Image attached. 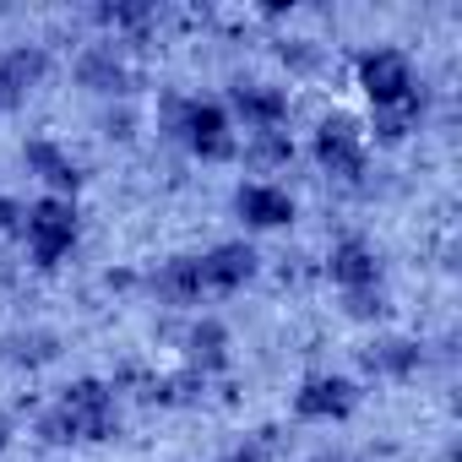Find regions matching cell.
<instances>
[{"mask_svg": "<svg viewBox=\"0 0 462 462\" xmlns=\"http://www.w3.org/2000/svg\"><path fill=\"white\" fill-rule=\"evenodd\" d=\"M365 402V386L343 370H310L300 386H294V419L300 424H348Z\"/></svg>", "mask_w": 462, "mask_h": 462, "instance_id": "obj_7", "label": "cell"}, {"mask_svg": "<svg viewBox=\"0 0 462 462\" xmlns=\"http://www.w3.org/2000/svg\"><path fill=\"white\" fill-rule=\"evenodd\" d=\"M273 55H278V66H283L289 77H321V71H327V44H321V39L283 33V39L273 44Z\"/></svg>", "mask_w": 462, "mask_h": 462, "instance_id": "obj_22", "label": "cell"}, {"mask_svg": "<svg viewBox=\"0 0 462 462\" xmlns=\"http://www.w3.org/2000/svg\"><path fill=\"white\" fill-rule=\"evenodd\" d=\"M424 365H430V348H424L419 332H375V337L359 348V370L375 375V381H392V386L419 381Z\"/></svg>", "mask_w": 462, "mask_h": 462, "instance_id": "obj_13", "label": "cell"}, {"mask_svg": "<svg viewBox=\"0 0 462 462\" xmlns=\"http://www.w3.org/2000/svg\"><path fill=\"white\" fill-rule=\"evenodd\" d=\"M201 256V283H207V300H223V294H240L262 278V251L251 240H217Z\"/></svg>", "mask_w": 462, "mask_h": 462, "instance_id": "obj_14", "label": "cell"}, {"mask_svg": "<svg viewBox=\"0 0 462 462\" xmlns=\"http://www.w3.org/2000/svg\"><path fill=\"white\" fill-rule=\"evenodd\" d=\"M316 462H343V457H316Z\"/></svg>", "mask_w": 462, "mask_h": 462, "instance_id": "obj_28", "label": "cell"}, {"mask_svg": "<svg viewBox=\"0 0 462 462\" xmlns=\"http://www.w3.org/2000/svg\"><path fill=\"white\" fill-rule=\"evenodd\" d=\"M17 240H23V262L33 273H60L77 256V245H82V207L71 196H39V201H28Z\"/></svg>", "mask_w": 462, "mask_h": 462, "instance_id": "obj_3", "label": "cell"}, {"mask_svg": "<svg viewBox=\"0 0 462 462\" xmlns=\"http://www.w3.org/2000/svg\"><path fill=\"white\" fill-rule=\"evenodd\" d=\"M273 435H278V430H262V435H251V440H240V446H228L217 462H267V457H273Z\"/></svg>", "mask_w": 462, "mask_h": 462, "instance_id": "obj_25", "label": "cell"}, {"mask_svg": "<svg viewBox=\"0 0 462 462\" xmlns=\"http://www.w3.org/2000/svg\"><path fill=\"white\" fill-rule=\"evenodd\" d=\"M343 316L359 327H381L392 316V294L386 289H365V294H343Z\"/></svg>", "mask_w": 462, "mask_h": 462, "instance_id": "obj_24", "label": "cell"}, {"mask_svg": "<svg viewBox=\"0 0 462 462\" xmlns=\"http://www.w3.org/2000/svg\"><path fill=\"white\" fill-rule=\"evenodd\" d=\"M310 163L332 180V185H359L370 174V142H365V120H354L348 109H327L316 125H310V142H305Z\"/></svg>", "mask_w": 462, "mask_h": 462, "instance_id": "obj_5", "label": "cell"}, {"mask_svg": "<svg viewBox=\"0 0 462 462\" xmlns=\"http://www.w3.org/2000/svg\"><path fill=\"white\" fill-rule=\"evenodd\" d=\"M125 413H120V392L109 375H71L55 402H44L33 413V435L44 446H109L120 440Z\"/></svg>", "mask_w": 462, "mask_h": 462, "instance_id": "obj_1", "label": "cell"}, {"mask_svg": "<svg viewBox=\"0 0 462 462\" xmlns=\"http://www.w3.org/2000/svg\"><path fill=\"white\" fill-rule=\"evenodd\" d=\"M93 17V28L104 33V39H115V44H142L152 28H158V6L152 0H98V6L88 12Z\"/></svg>", "mask_w": 462, "mask_h": 462, "instance_id": "obj_17", "label": "cell"}, {"mask_svg": "<svg viewBox=\"0 0 462 462\" xmlns=\"http://www.w3.org/2000/svg\"><path fill=\"white\" fill-rule=\"evenodd\" d=\"M136 131H142V109L131 104V98H120V104H104L98 109V136L104 142H136Z\"/></svg>", "mask_w": 462, "mask_h": 462, "instance_id": "obj_23", "label": "cell"}, {"mask_svg": "<svg viewBox=\"0 0 462 462\" xmlns=\"http://www.w3.org/2000/svg\"><path fill=\"white\" fill-rule=\"evenodd\" d=\"M228 120L251 131H289L294 120V93L283 82H267V77H235L228 82V98H223Z\"/></svg>", "mask_w": 462, "mask_h": 462, "instance_id": "obj_8", "label": "cell"}, {"mask_svg": "<svg viewBox=\"0 0 462 462\" xmlns=\"http://www.w3.org/2000/svg\"><path fill=\"white\" fill-rule=\"evenodd\" d=\"M228 207H235V217L251 228V235H283V228L300 223V201L278 180H240L235 196H228Z\"/></svg>", "mask_w": 462, "mask_h": 462, "instance_id": "obj_10", "label": "cell"}, {"mask_svg": "<svg viewBox=\"0 0 462 462\" xmlns=\"http://www.w3.org/2000/svg\"><path fill=\"white\" fill-rule=\"evenodd\" d=\"M23 212H28V201H23V196L0 190V235H17V228H23Z\"/></svg>", "mask_w": 462, "mask_h": 462, "instance_id": "obj_26", "label": "cell"}, {"mask_svg": "<svg viewBox=\"0 0 462 462\" xmlns=\"http://www.w3.org/2000/svg\"><path fill=\"white\" fill-rule=\"evenodd\" d=\"M23 169L44 185V196H82V185H88V169L77 163V152L60 142V136H50V131H33V136H23Z\"/></svg>", "mask_w": 462, "mask_h": 462, "instance_id": "obj_12", "label": "cell"}, {"mask_svg": "<svg viewBox=\"0 0 462 462\" xmlns=\"http://www.w3.org/2000/svg\"><path fill=\"white\" fill-rule=\"evenodd\" d=\"M142 289H147L158 305H169V310H190V305H201V300H207V283H201V256H196V251L163 256L158 267H147V273H142Z\"/></svg>", "mask_w": 462, "mask_h": 462, "instance_id": "obj_15", "label": "cell"}, {"mask_svg": "<svg viewBox=\"0 0 462 462\" xmlns=\"http://www.w3.org/2000/svg\"><path fill=\"white\" fill-rule=\"evenodd\" d=\"M321 278L337 294H365V289H386V256L370 235H337L321 256Z\"/></svg>", "mask_w": 462, "mask_h": 462, "instance_id": "obj_9", "label": "cell"}, {"mask_svg": "<svg viewBox=\"0 0 462 462\" xmlns=\"http://www.w3.org/2000/svg\"><path fill=\"white\" fill-rule=\"evenodd\" d=\"M0 115H6V104H0Z\"/></svg>", "mask_w": 462, "mask_h": 462, "instance_id": "obj_29", "label": "cell"}, {"mask_svg": "<svg viewBox=\"0 0 462 462\" xmlns=\"http://www.w3.org/2000/svg\"><path fill=\"white\" fill-rule=\"evenodd\" d=\"M66 354V337L55 332V327H17L12 337H0V359L6 365H17V370H44V365H55Z\"/></svg>", "mask_w": 462, "mask_h": 462, "instance_id": "obj_18", "label": "cell"}, {"mask_svg": "<svg viewBox=\"0 0 462 462\" xmlns=\"http://www.w3.org/2000/svg\"><path fill=\"white\" fill-rule=\"evenodd\" d=\"M136 397H142L147 408H196V402L207 397V381H201V375H190V370L180 365V370L142 375V381H136Z\"/></svg>", "mask_w": 462, "mask_h": 462, "instance_id": "obj_19", "label": "cell"}, {"mask_svg": "<svg viewBox=\"0 0 462 462\" xmlns=\"http://www.w3.org/2000/svg\"><path fill=\"white\" fill-rule=\"evenodd\" d=\"M174 343H180V365H185L190 375H201L207 386H212L217 375L235 370V332H228L217 316H190Z\"/></svg>", "mask_w": 462, "mask_h": 462, "instance_id": "obj_11", "label": "cell"}, {"mask_svg": "<svg viewBox=\"0 0 462 462\" xmlns=\"http://www.w3.org/2000/svg\"><path fill=\"white\" fill-rule=\"evenodd\" d=\"M71 82H77L82 93L104 98V104H120V98L136 93V60H131L125 44L93 39V44H82V50L71 55Z\"/></svg>", "mask_w": 462, "mask_h": 462, "instance_id": "obj_6", "label": "cell"}, {"mask_svg": "<svg viewBox=\"0 0 462 462\" xmlns=\"http://www.w3.org/2000/svg\"><path fill=\"white\" fill-rule=\"evenodd\" d=\"M354 88L365 93L370 115L402 109V104H413V98L424 93L419 66H413V55H408L402 44H365V50L354 55Z\"/></svg>", "mask_w": 462, "mask_h": 462, "instance_id": "obj_4", "label": "cell"}, {"mask_svg": "<svg viewBox=\"0 0 462 462\" xmlns=\"http://www.w3.org/2000/svg\"><path fill=\"white\" fill-rule=\"evenodd\" d=\"M163 131L174 136V147L196 163H235L240 158V125L228 120L223 98H201V93H169L158 104Z\"/></svg>", "mask_w": 462, "mask_h": 462, "instance_id": "obj_2", "label": "cell"}, {"mask_svg": "<svg viewBox=\"0 0 462 462\" xmlns=\"http://www.w3.org/2000/svg\"><path fill=\"white\" fill-rule=\"evenodd\" d=\"M12 440H17V430H12V419H6V413H0V457L12 451Z\"/></svg>", "mask_w": 462, "mask_h": 462, "instance_id": "obj_27", "label": "cell"}, {"mask_svg": "<svg viewBox=\"0 0 462 462\" xmlns=\"http://www.w3.org/2000/svg\"><path fill=\"white\" fill-rule=\"evenodd\" d=\"M294 158H300V142H294L289 131H251V136L240 142V158H235V163H245L256 180H267V174H283Z\"/></svg>", "mask_w": 462, "mask_h": 462, "instance_id": "obj_20", "label": "cell"}, {"mask_svg": "<svg viewBox=\"0 0 462 462\" xmlns=\"http://www.w3.org/2000/svg\"><path fill=\"white\" fill-rule=\"evenodd\" d=\"M50 71H55V55L44 44H12L0 55V104H6V115L23 109L50 82Z\"/></svg>", "mask_w": 462, "mask_h": 462, "instance_id": "obj_16", "label": "cell"}, {"mask_svg": "<svg viewBox=\"0 0 462 462\" xmlns=\"http://www.w3.org/2000/svg\"><path fill=\"white\" fill-rule=\"evenodd\" d=\"M419 125H424V93H419L413 104H402V109H381V115H370L365 142H375V147H402Z\"/></svg>", "mask_w": 462, "mask_h": 462, "instance_id": "obj_21", "label": "cell"}]
</instances>
